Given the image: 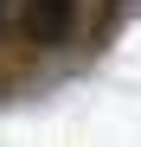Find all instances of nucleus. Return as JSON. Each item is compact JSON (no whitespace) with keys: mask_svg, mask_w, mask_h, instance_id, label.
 <instances>
[{"mask_svg":"<svg viewBox=\"0 0 141 147\" xmlns=\"http://www.w3.org/2000/svg\"><path fill=\"white\" fill-rule=\"evenodd\" d=\"M19 32L32 45H64L77 32V0H19Z\"/></svg>","mask_w":141,"mask_h":147,"instance_id":"nucleus-1","label":"nucleus"},{"mask_svg":"<svg viewBox=\"0 0 141 147\" xmlns=\"http://www.w3.org/2000/svg\"><path fill=\"white\" fill-rule=\"evenodd\" d=\"M7 7H13V0H0V26H7Z\"/></svg>","mask_w":141,"mask_h":147,"instance_id":"nucleus-2","label":"nucleus"}]
</instances>
